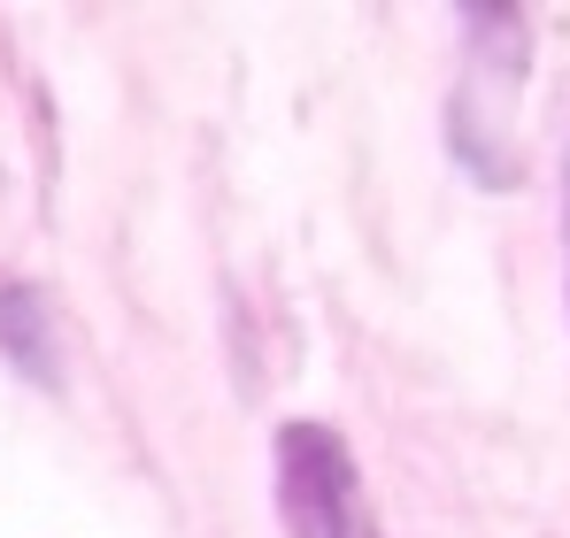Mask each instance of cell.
Masks as SVG:
<instances>
[{"label":"cell","mask_w":570,"mask_h":538,"mask_svg":"<svg viewBox=\"0 0 570 538\" xmlns=\"http://www.w3.org/2000/svg\"><path fill=\"white\" fill-rule=\"evenodd\" d=\"M471 70L455 86V108H448V139L455 155L471 162L485 185L517 178V155H509V108H517V86H524V16L509 8H471Z\"/></svg>","instance_id":"obj_1"},{"label":"cell","mask_w":570,"mask_h":538,"mask_svg":"<svg viewBox=\"0 0 570 538\" xmlns=\"http://www.w3.org/2000/svg\"><path fill=\"white\" fill-rule=\"evenodd\" d=\"M0 347L23 361L39 385H55V347H47V300L31 285H8L0 292Z\"/></svg>","instance_id":"obj_3"},{"label":"cell","mask_w":570,"mask_h":538,"mask_svg":"<svg viewBox=\"0 0 570 538\" xmlns=\"http://www.w3.org/2000/svg\"><path fill=\"white\" fill-rule=\"evenodd\" d=\"M563 247H570V147H563Z\"/></svg>","instance_id":"obj_4"},{"label":"cell","mask_w":570,"mask_h":538,"mask_svg":"<svg viewBox=\"0 0 570 538\" xmlns=\"http://www.w3.org/2000/svg\"><path fill=\"white\" fill-rule=\"evenodd\" d=\"M278 516L293 538H385L371 524L355 454L332 424H285L278 431Z\"/></svg>","instance_id":"obj_2"}]
</instances>
